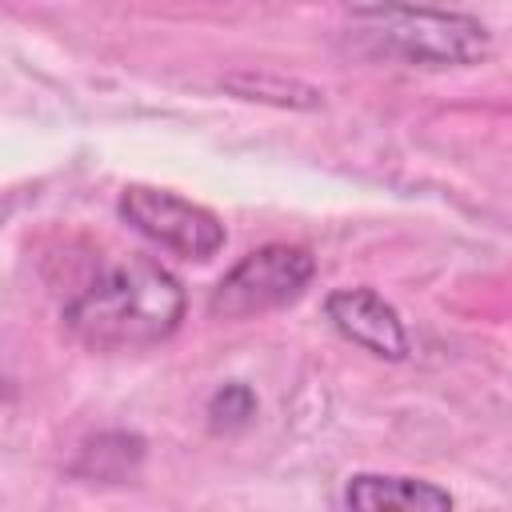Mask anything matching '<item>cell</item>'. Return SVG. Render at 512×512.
Instances as JSON below:
<instances>
[{
	"instance_id": "obj_1",
	"label": "cell",
	"mask_w": 512,
	"mask_h": 512,
	"mask_svg": "<svg viewBox=\"0 0 512 512\" xmlns=\"http://www.w3.org/2000/svg\"><path fill=\"white\" fill-rule=\"evenodd\" d=\"M184 320L180 280L148 256H128L64 304V328L96 352L148 348Z\"/></svg>"
},
{
	"instance_id": "obj_8",
	"label": "cell",
	"mask_w": 512,
	"mask_h": 512,
	"mask_svg": "<svg viewBox=\"0 0 512 512\" xmlns=\"http://www.w3.org/2000/svg\"><path fill=\"white\" fill-rule=\"evenodd\" d=\"M252 420H256V392L248 384L232 380V384L212 392V400H208V428L212 432H240Z\"/></svg>"
},
{
	"instance_id": "obj_7",
	"label": "cell",
	"mask_w": 512,
	"mask_h": 512,
	"mask_svg": "<svg viewBox=\"0 0 512 512\" xmlns=\"http://www.w3.org/2000/svg\"><path fill=\"white\" fill-rule=\"evenodd\" d=\"M144 456L140 436L128 432H104L96 440L84 444L80 460H76V476H92V480H124Z\"/></svg>"
},
{
	"instance_id": "obj_6",
	"label": "cell",
	"mask_w": 512,
	"mask_h": 512,
	"mask_svg": "<svg viewBox=\"0 0 512 512\" xmlns=\"http://www.w3.org/2000/svg\"><path fill=\"white\" fill-rule=\"evenodd\" d=\"M344 508L360 512H448L456 500L448 488L416 476H384V472H356L344 484Z\"/></svg>"
},
{
	"instance_id": "obj_4",
	"label": "cell",
	"mask_w": 512,
	"mask_h": 512,
	"mask_svg": "<svg viewBox=\"0 0 512 512\" xmlns=\"http://www.w3.org/2000/svg\"><path fill=\"white\" fill-rule=\"evenodd\" d=\"M120 216L148 236L152 244L184 256V260H208L224 248V224L204 204H192L168 188L132 184L120 192Z\"/></svg>"
},
{
	"instance_id": "obj_2",
	"label": "cell",
	"mask_w": 512,
	"mask_h": 512,
	"mask_svg": "<svg viewBox=\"0 0 512 512\" xmlns=\"http://www.w3.org/2000/svg\"><path fill=\"white\" fill-rule=\"evenodd\" d=\"M352 40L388 60H404L412 68H472L492 52V32L464 12L404 4V0H372L352 12Z\"/></svg>"
},
{
	"instance_id": "obj_5",
	"label": "cell",
	"mask_w": 512,
	"mask_h": 512,
	"mask_svg": "<svg viewBox=\"0 0 512 512\" xmlns=\"http://www.w3.org/2000/svg\"><path fill=\"white\" fill-rule=\"evenodd\" d=\"M324 316L332 320V328L360 344L364 352L380 356V360H404L408 356V332L400 312L372 288H336L324 300Z\"/></svg>"
},
{
	"instance_id": "obj_3",
	"label": "cell",
	"mask_w": 512,
	"mask_h": 512,
	"mask_svg": "<svg viewBox=\"0 0 512 512\" xmlns=\"http://www.w3.org/2000/svg\"><path fill=\"white\" fill-rule=\"evenodd\" d=\"M316 272V260L300 244H264L236 260L208 296V312L224 320H248L292 304Z\"/></svg>"
}]
</instances>
